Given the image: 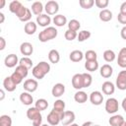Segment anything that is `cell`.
I'll return each mask as SVG.
<instances>
[{"label": "cell", "mask_w": 126, "mask_h": 126, "mask_svg": "<svg viewBox=\"0 0 126 126\" xmlns=\"http://www.w3.org/2000/svg\"><path fill=\"white\" fill-rule=\"evenodd\" d=\"M50 71V65L49 63L45 62V61H41L39 63H37L32 70V76L35 78V79H38V80H41L44 78V76L46 74H48Z\"/></svg>", "instance_id": "1"}, {"label": "cell", "mask_w": 126, "mask_h": 126, "mask_svg": "<svg viewBox=\"0 0 126 126\" xmlns=\"http://www.w3.org/2000/svg\"><path fill=\"white\" fill-rule=\"evenodd\" d=\"M57 33H58V32L54 27H47L39 32L38 39L41 42H46V41H49V40L55 38L57 36Z\"/></svg>", "instance_id": "2"}, {"label": "cell", "mask_w": 126, "mask_h": 126, "mask_svg": "<svg viewBox=\"0 0 126 126\" xmlns=\"http://www.w3.org/2000/svg\"><path fill=\"white\" fill-rule=\"evenodd\" d=\"M27 117L32 121V126H41L42 116L36 107H30L27 110Z\"/></svg>", "instance_id": "3"}, {"label": "cell", "mask_w": 126, "mask_h": 126, "mask_svg": "<svg viewBox=\"0 0 126 126\" xmlns=\"http://www.w3.org/2000/svg\"><path fill=\"white\" fill-rule=\"evenodd\" d=\"M65 112V111H64ZM64 112H59V111H56L54 109H52L48 115H47V122L49 123V125L51 126H56L58 125L60 122H61V119L63 117V114Z\"/></svg>", "instance_id": "4"}, {"label": "cell", "mask_w": 126, "mask_h": 126, "mask_svg": "<svg viewBox=\"0 0 126 126\" xmlns=\"http://www.w3.org/2000/svg\"><path fill=\"white\" fill-rule=\"evenodd\" d=\"M105 110L109 114H114L118 110V100L114 97H109L105 101Z\"/></svg>", "instance_id": "5"}, {"label": "cell", "mask_w": 126, "mask_h": 126, "mask_svg": "<svg viewBox=\"0 0 126 126\" xmlns=\"http://www.w3.org/2000/svg\"><path fill=\"white\" fill-rule=\"evenodd\" d=\"M16 16L18 17V19L21 21V22H30L31 19H32V12L29 8L23 6L17 13H16Z\"/></svg>", "instance_id": "6"}, {"label": "cell", "mask_w": 126, "mask_h": 126, "mask_svg": "<svg viewBox=\"0 0 126 126\" xmlns=\"http://www.w3.org/2000/svg\"><path fill=\"white\" fill-rule=\"evenodd\" d=\"M116 87L120 91L126 90V70H122L118 73L116 78Z\"/></svg>", "instance_id": "7"}, {"label": "cell", "mask_w": 126, "mask_h": 126, "mask_svg": "<svg viewBox=\"0 0 126 126\" xmlns=\"http://www.w3.org/2000/svg\"><path fill=\"white\" fill-rule=\"evenodd\" d=\"M44 10H45V12L48 16L49 15H55L59 11V4L56 1H53V0L48 1L44 6Z\"/></svg>", "instance_id": "8"}, {"label": "cell", "mask_w": 126, "mask_h": 126, "mask_svg": "<svg viewBox=\"0 0 126 126\" xmlns=\"http://www.w3.org/2000/svg\"><path fill=\"white\" fill-rule=\"evenodd\" d=\"M37 87H38V83L36 80H33V79H28L24 83V90L28 93L35 92L37 90Z\"/></svg>", "instance_id": "9"}, {"label": "cell", "mask_w": 126, "mask_h": 126, "mask_svg": "<svg viewBox=\"0 0 126 126\" xmlns=\"http://www.w3.org/2000/svg\"><path fill=\"white\" fill-rule=\"evenodd\" d=\"M75 118H76L75 113H74L73 111H71V110H67V111H65L64 114H63V117H62V119H61V123H62L64 126H69V125H71V124L74 122Z\"/></svg>", "instance_id": "10"}, {"label": "cell", "mask_w": 126, "mask_h": 126, "mask_svg": "<svg viewBox=\"0 0 126 126\" xmlns=\"http://www.w3.org/2000/svg\"><path fill=\"white\" fill-rule=\"evenodd\" d=\"M90 100L94 105H100L103 101V95L100 92L94 91L90 94Z\"/></svg>", "instance_id": "11"}, {"label": "cell", "mask_w": 126, "mask_h": 126, "mask_svg": "<svg viewBox=\"0 0 126 126\" xmlns=\"http://www.w3.org/2000/svg\"><path fill=\"white\" fill-rule=\"evenodd\" d=\"M19 59H18V56L16 54H9L5 57V60H4V63H5V66L8 67V68H13L15 67L17 64H19Z\"/></svg>", "instance_id": "12"}, {"label": "cell", "mask_w": 126, "mask_h": 126, "mask_svg": "<svg viewBox=\"0 0 126 126\" xmlns=\"http://www.w3.org/2000/svg\"><path fill=\"white\" fill-rule=\"evenodd\" d=\"M72 86L74 89L80 91L84 88V80L82 74H75L72 78Z\"/></svg>", "instance_id": "13"}, {"label": "cell", "mask_w": 126, "mask_h": 126, "mask_svg": "<svg viewBox=\"0 0 126 126\" xmlns=\"http://www.w3.org/2000/svg\"><path fill=\"white\" fill-rule=\"evenodd\" d=\"M50 23H51V18L47 14H41L36 17V24L40 27L47 28Z\"/></svg>", "instance_id": "14"}, {"label": "cell", "mask_w": 126, "mask_h": 126, "mask_svg": "<svg viewBox=\"0 0 126 126\" xmlns=\"http://www.w3.org/2000/svg\"><path fill=\"white\" fill-rule=\"evenodd\" d=\"M20 51L23 55H25V57H29L33 52V46L30 42H23L20 46Z\"/></svg>", "instance_id": "15"}, {"label": "cell", "mask_w": 126, "mask_h": 126, "mask_svg": "<svg viewBox=\"0 0 126 126\" xmlns=\"http://www.w3.org/2000/svg\"><path fill=\"white\" fill-rule=\"evenodd\" d=\"M64 93H65V86L61 83L55 84L51 90V94L54 97H60Z\"/></svg>", "instance_id": "16"}, {"label": "cell", "mask_w": 126, "mask_h": 126, "mask_svg": "<svg viewBox=\"0 0 126 126\" xmlns=\"http://www.w3.org/2000/svg\"><path fill=\"white\" fill-rule=\"evenodd\" d=\"M112 73H113V68H112L111 65H109V64H104V65H102V66L100 67V69H99V74H100V76H101L102 78H105V79L111 77Z\"/></svg>", "instance_id": "17"}, {"label": "cell", "mask_w": 126, "mask_h": 126, "mask_svg": "<svg viewBox=\"0 0 126 126\" xmlns=\"http://www.w3.org/2000/svg\"><path fill=\"white\" fill-rule=\"evenodd\" d=\"M101 90H102V93L104 94H107V95H110V94H114V91H115V86L113 83L109 82V81H106L102 84L101 86Z\"/></svg>", "instance_id": "18"}, {"label": "cell", "mask_w": 126, "mask_h": 126, "mask_svg": "<svg viewBox=\"0 0 126 126\" xmlns=\"http://www.w3.org/2000/svg\"><path fill=\"white\" fill-rule=\"evenodd\" d=\"M117 64L121 68L126 69V47H123L120 49L117 57Z\"/></svg>", "instance_id": "19"}, {"label": "cell", "mask_w": 126, "mask_h": 126, "mask_svg": "<svg viewBox=\"0 0 126 126\" xmlns=\"http://www.w3.org/2000/svg\"><path fill=\"white\" fill-rule=\"evenodd\" d=\"M20 100L23 104L25 105H31L32 102H33V97L32 95L31 94V93H28V92H23L21 94H20Z\"/></svg>", "instance_id": "20"}, {"label": "cell", "mask_w": 126, "mask_h": 126, "mask_svg": "<svg viewBox=\"0 0 126 126\" xmlns=\"http://www.w3.org/2000/svg\"><path fill=\"white\" fill-rule=\"evenodd\" d=\"M3 87L7 92H14L17 88V85L13 82L11 77H6L3 81Z\"/></svg>", "instance_id": "21"}, {"label": "cell", "mask_w": 126, "mask_h": 126, "mask_svg": "<svg viewBox=\"0 0 126 126\" xmlns=\"http://www.w3.org/2000/svg\"><path fill=\"white\" fill-rule=\"evenodd\" d=\"M124 118L122 115H119V114H114L112 115L110 118H109V124L110 126H121L123 123H124Z\"/></svg>", "instance_id": "22"}, {"label": "cell", "mask_w": 126, "mask_h": 126, "mask_svg": "<svg viewBox=\"0 0 126 126\" xmlns=\"http://www.w3.org/2000/svg\"><path fill=\"white\" fill-rule=\"evenodd\" d=\"M36 24L34 23V22H32V21H30V22H28L26 25H25V27H24V31H25V32L27 33V34H29V35H32V34H33L35 32H36Z\"/></svg>", "instance_id": "23"}, {"label": "cell", "mask_w": 126, "mask_h": 126, "mask_svg": "<svg viewBox=\"0 0 126 126\" xmlns=\"http://www.w3.org/2000/svg\"><path fill=\"white\" fill-rule=\"evenodd\" d=\"M32 12L34 14V15H36V17L37 16H39V15H41L42 14V11H43V5H42V3L41 2H39V1H35V2H33L32 4Z\"/></svg>", "instance_id": "24"}, {"label": "cell", "mask_w": 126, "mask_h": 126, "mask_svg": "<svg viewBox=\"0 0 126 126\" xmlns=\"http://www.w3.org/2000/svg\"><path fill=\"white\" fill-rule=\"evenodd\" d=\"M98 17L102 22H109L112 19V12L108 9H103L99 12Z\"/></svg>", "instance_id": "25"}, {"label": "cell", "mask_w": 126, "mask_h": 126, "mask_svg": "<svg viewBox=\"0 0 126 126\" xmlns=\"http://www.w3.org/2000/svg\"><path fill=\"white\" fill-rule=\"evenodd\" d=\"M74 99L78 103H85L88 100V94L83 91H78L74 94Z\"/></svg>", "instance_id": "26"}, {"label": "cell", "mask_w": 126, "mask_h": 126, "mask_svg": "<svg viewBox=\"0 0 126 126\" xmlns=\"http://www.w3.org/2000/svg\"><path fill=\"white\" fill-rule=\"evenodd\" d=\"M84 57H85V55L83 54V52L81 50H73L69 55L70 60L73 62H80Z\"/></svg>", "instance_id": "27"}, {"label": "cell", "mask_w": 126, "mask_h": 126, "mask_svg": "<svg viewBox=\"0 0 126 126\" xmlns=\"http://www.w3.org/2000/svg\"><path fill=\"white\" fill-rule=\"evenodd\" d=\"M52 22L56 27H63L67 24V19L63 15H55Z\"/></svg>", "instance_id": "28"}, {"label": "cell", "mask_w": 126, "mask_h": 126, "mask_svg": "<svg viewBox=\"0 0 126 126\" xmlns=\"http://www.w3.org/2000/svg\"><path fill=\"white\" fill-rule=\"evenodd\" d=\"M48 59L53 64L58 63L59 60H60V54H59V52L56 49H51L49 51V53H48Z\"/></svg>", "instance_id": "29"}, {"label": "cell", "mask_w": 126, "mask_h": 126, "mask_svg": "<svg viewBox=\"0 0 126 126\" xmlns=\"http://www.w3.org/2000/svg\"><path fill=\"white\" fill-rule=\"evenodd\" d=\"M85 68L87 69V71L90 72H94L98 69V62L97 60H94V61H86L85 63Z\"/></svg>", "instance_id": "30"}, {"label": "cell", "mask_w": 126, "mask_h": 126, "mask_svg": "<svg viewBox=\"0 0 126 126\" xmlns=\"http://www.w3.org/2000/svg\"><path fill=\"white\" fill-rule=\"evenodd\" d=\"M22 7H23L22 3H21L20 1H17V0L12 1V2L9 4V10H10V12L13 13V14H15V15H16V13H17Z\"/></svg>", "instance_id": "31"}, {"label": "cell", "mask_w": 126, "mask_h": 126, "mask_svg": "<svg viewBox=\"0 0 126 126\" xmlns=\"http://www.w3.org/2000/svg\"><path fill=\"white\" fill-rule=\"evenodd\" d=\"M34 107H36L39 111H42V110H45L47 107H48V102L46 99L44 98H39L35 101L34 103Z\"/></svg>", "instance_id": "32"}, {"label": "cell", "mask_w": 126, "mask_h": 126, "mask_svg": "<svg viewBox=\"0 0 126 126\" xmlns=\"http://www.w3.org/2000/svg\"><path fill=\"white\" fill-rule=\"evenodd\" d=\"M80 28H81V24L76 19H73L68 23V30H70V31H73V32H77V31H79Z\"/></svg>", "instance_id": "33"}, {"label": "cell", "mask_w": 126, "mask_h": 126, "mask_svg": "<svg viewBox=\"0 0 126 126\" xmlns=\"http://www.w3.org/2000/svg\"><path fill=\"white\" fill-rule=\"evenodd\" d=\"M115 57H116V55H115V52L113 50L107 49L103 52V59L106 62H112L115 59Z\"/></svg>", "instance_id": "34"}, {"label": "cell", "mask_w": 126, "mask_h": 126, "mask_svg": "<svg viewBox=\"0 0 126 126\" xmlns=\"http://www.w3.org/2000/svg\"><path fill=\"white\" fill-rule=\"evenodd\" d=\"M19 65L24 66V67H26L29 70V69H31L32 67V59L30 57H23V58L20 59Z\"/></svg>", "instance_id": "35"}, {"label": "cell", "mask_w": 126, "mask_h": 126, "mask_svg": "<svg viewBox=\"0 0 126 126\" xmlns=\"http://www.w3.org/2000/svg\"><path fill=\"white\" fill-rule=\"evenodd\" d=\"M53 109L56 110V111H59V112H64L65 110V102L64 100L62 99H57L55 100L54 104H53Z\"/></svg>", "instance_id": "36"}, {"label": "cell", "mask_w": 126, "mask_h": 126, "mask_svg": "<svg viewBox=\"0 0 126 126\" xmlns=\"http://www.w3.org/2000/svg\"><path fill=\"white\" fill-rule=\"evenodd\" d=\"M90 37H91V32H90V31H86V30L81 31V32L78 33V36H77V38H78V40H79L80 42L85 41V40L89 39Z\"/></svg>", "instance_id": "37"}, {"label": "cell", "mask_w": 126, "mask_h": 126, "mask_svg": "<svg viewBox=\"0 0 126 126\" xmlns=\"http://www.w3.org/2000/svg\"><path fill=\"white\" fill-rule=\"evenodd\" d=\"M0 126H12V118L9 115H1L0 116Z\"/></svg>", "instance_id": "38"}, {"label": "cell", "mask_w": 126, "mask_h": 126, "mask_svg": "<svg viewBox=\"0 0 126 126\" xmlns=\"http://www.w3.org/2000/svg\"><path fill=\"white\" fill-rule=\"evenodd\" d=\"M84 55H85L86 61H94V60H96L97 58V54L94 50H87Z\"/></svg>", "instance_id": "39"}, {"label": "cell", "mask_w": 126, "mask_h": 126, "mask_svg": "<svg viewBox=\"0 0 126 126\" xmlns=\"http://www.w3.org/2000/svg\"><path fill=\"white\" fill-rule=\"evenodd\" d=\"M83 80H84V88H88L93 83V77L89 73H83Z\"/></svg>", "instance_id": "40"}, {"label": "cell", "mask_w": 126, "mask_h": 126, "mask_svg": "<svg viewBox=\"0 0 126 126\" xmlns=\"http://www.w3.org/2000/svg\"><path fill=\"white\" fill-rule=\"evenodd\" d=\"M79 4L83 9H91L94 5V0H80Z\"/></svg>", "instance_id": "41"}, {"label": "cell", "mask_w": 126, "mask_h": 126, "mask_svg": "<svg viewBox=\"0 0 126 126\" xmlns=\"http://www.w3.org/2000/svg\"><path fill=\"white\" fill-rule=\"evenodd\" d=\"M64 36H65V38H66L67 40L72 41V40H74V39L78 36V34H77V32H73V31L67 30V31L65 32V33H64Z\"/></svg>", "instance_id": "42"}, {"label": "cell", "mask_w": 126, "mask_h": 126, "mask_svg": "<svg viewBox=\"0 0 126 126\" xmlns=\"http://www.w3.org/2000/svg\"><path fill=\"white\" fill-rule=\"evenodd\" d=\"M15 72H17L18 74H20L23 78H26L27 76H28V73H29V70L26 68V67H24V66H21V65H18L17 67H16V70H15Z\"/></svg>", "instance_id": "43"}, {"label": "cell", "mask_w": 126, "mask_h": 126, "mask_svg": "<svg viewBox=\"0 0 126 126\" xmlns=\"http://www.w3.org/2000/svg\"><path fill=\"white\" fill-rule=\"evenodd\" d=\"M10 77H11V79L13 80V82H14L16 85L21 84V83H22V81H23V79H24V78H23L20 74H18L17 72H14Z\"/></svg>", "instance_id": "44"}, {"label": "cell", "mask_w": 126, "mask_h": 126, "mask_svg": "<svg viewBox=\"0 0 126 126\" xmlns=\"http://www.w3.org/2000/svg\"><path fill=\"white\" fill-rule=\"evenodd\" d=\"M94 4H95V6L97 8H100V9L103 10L104 8H106L108 6L109 1L108 0H95L94 1Z\"/></svg>", "instance_id": "45"}, {"label": "cell", "mask_w": 126, "mask_h": 126, "mask_svg": "<svg viewBox=\"0 0 126 126\" xmlns=\"http://www.w3.org/2000/svg\"><path fill=\"white\" fill-rule=\"evenodd\" d=\"M117 20H118V22L120 24L126 26V14H123V13H120L119 12V14L117 16Z\"/></svg>", "instance_id": "46"}, {"label": "cell", "mask_w": 126, "mask_h": 126, "mask_svg": "<svg viewBox=\"0 0 126 126\" xmlns=\"http://www.w3.org/2000/svg\"><path fill=\"white\" fill-rule=\"evenodd\" d=\"M6 46V40L3 36H0V50H3Z\"/></svg>", "instance_id": "47"}, {"label": "cell", "mask_w": 126, "mask_h": 126, "mask_svg": "<svg viewBox=\"0 0 126 126\" xmlns=\"http://www.w3.org/2000/svg\"><path fill=\"white\" fill-rule=\"evenodd\" d=\"M120 35H121V37H122L123 39L126 40V26H124V27L121 29V31H120Z\"/></svg>", "instance_id": "48"}, {"label": "cell", "mask_w": 126, "mask_h": 126, "mask_svg": "<svg viewBox=\"0 0 126 126\" xmlns=\"http://www.w3.org/2000/svg\"><path fill=\"white\" fill-rule=\"evenodd\" d=\"M120 13L126 14V2H123L120 6Z\"/></svg>", "instance_id": "49"}, {"label": "cell", "mask_w": 126, "mask_h": 126, "mask_svg": "<svg viewBox=\"0 0 126 126\" xmlns=\"http://www.w3.org/2000/svg\"><path fill=\"white\" fill-rule=\"evenodd\" d=\"M121 105H122V108H123V110L126 112V97H124V98H123Z\"/></svg>", "instance_id": "50"}, {"label": "cell", "mask_w": 126, "mask_h": 126, "mask_svg": "<svg viewBox=\"0 0 126 126\" xmlns=\"http://www.w3.org/2000/svg\"><path fill=\"white\" fill-rule=\"evenodd\" d=\"M82 126H93V122L92 121H87V122H84L82 124Z\"/></svg>", "instance_id": "51"}, {"label": "cell", "mask_w": 126, "mask_h": 126, "mask_svg": "<svg viewBox=\"0 0 126 126\" xmlns=\"http://www.w3.org/2000/svg\"><path fill=\"white\" fill-rule=\"evenodd\" d=\"M4 20H5V16L3 13H0V24L4 23Z\"/></svg>", "instance_id": "52"}, {"label": "cell", "mask_w": 126, "mask_h": 126, "mask_svg": "<svg viewBox=\"0 0 126 126\" xmlns=\"http://www.w3.org/2000/svg\"><path fill=\"white\" fill-rule=\"evenodd\" d=\"M0 94H1L0 100H3V99H4V97H5V93H4V91H3V90H1V91H0Z\"/></svg>", "instance_id": "53"}, {"label": "cell", "mask_w": 126, "mask_h": 126, "mask_svg": "<svg viewBox=\"0 0 126 126\" xmlns=\"http://www.w3.org/2000/svg\"><path fill=\"white\" fill-rule=\"evenodd\" d=\"M5 0H0V8H3L4 7V5H5Z\"/></svg>", "instance_id": "54"}, {"label": "cell", "mask_w": 126, "mask_h": 126, "mask_svg": "<svg viewBox=\"0 0 126 126\" xmlns=\"http://www.w3.org/2000/svg\"><path fill=\"white\" fill-rule=\"evenodd\" d=\"M69 126H79L78 124H76V123H72L71 125H69Z\"/></svg>", "instance_id": "55"}, {"label": "cell", "mask_w": 126, "mask_h": 126, "mask_svg": "<svg viewBox=\"0 0 126 126\" xmlns=\"http://www.w3.org/2000/svg\"><path fill=\"white\" fill-rule=\"evenodd\" d=\"M121 126H126V121H124V123H123Z\"/></svg>", "instance_id": "56"}, {"label": "cell", "mask_w": 126, "mask_h": 126, "mask_svg": "<svg viewBox=\"0 0 126 126\" xmlns=\"http://www.w3.org/2000/svg\"><path fill=\"white\" fill-rule=\"evenodd\" d=\"M41 126H50V125H47V124H42Z\"/></svg>", "instance_id": "57"}, {"label": "cell", "mask_w": 126, "mask_h": 126, "mask_svg": "<svg viewBox=\"0 0 126 126\" xmlns=\"http://www.w3.org/2000/svg\"><path fill=\"white\" fill-rule=\"evenodd\" d=\"M93 126H100V125H93Z\"/></svg>", "instance_id": "58"}]
</instances>
